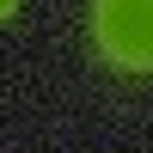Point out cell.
Segmentation results:
<instances>
[{"mask_svg": "<svg viewBox=\"0 0 153 153\" xmlns=\"http://www.w3.org/2000/svg\"><path fill=\"white\" fill-rule=\"evenodd\" d=\"M98 31L117 61L147 68L153 61V0H98Z\"/></svg>", "mask_w": 153, "mask_h": 153, "instance_id": "6da1fadb", "label": "cell"}, {"mask_svg": "<svg viewBox=\"0 0 153 153\" xmlns=\"http://www.w3.org/2000/svg\"><path fill=\"white\" fill-rule=\"evenodd\" d=\"M6 6H12V0H0V12H6Z\"/></svg>", "mask_w": 153, "mask_h": 153, "instance_id": "7a4b0ae2", "label": "cell"}]
</instances>
